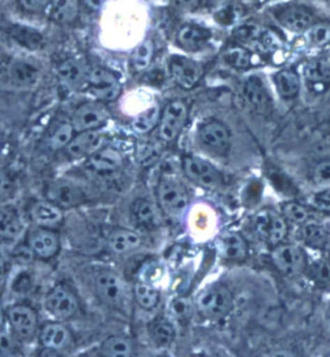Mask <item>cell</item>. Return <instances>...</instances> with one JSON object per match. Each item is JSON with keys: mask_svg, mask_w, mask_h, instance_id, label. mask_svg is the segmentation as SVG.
<instances>
[{"mask_svg": "<svg viewBox=\"0 0 330 357\" xmlns=\"http://www.w3.org/2000/svg\"><path fill=\"white\" fill-rule=\"evenodd\" d=\"M156 198L160 209L172 218H179L188 208V191L176 174L162 176L157 185Z\"/></svg>", "mask_w": 330, "mask_h": 357, "instance_id": "obj_1", "label": "cell"}, {"mask_svg": "<svg viewBox=\"0 0 330 357\" xmlns=\"http://www.w3.org/2000/svg\"><path fill=\"white\" fill-rule=\"evenodd\" d=\"M195 305L202 318L213 321H221L231 313L234 296L224 284H213L197 294Z\"/></svg>", "mask_w": 330, "mask_h": 357, "instance_id": "obj_2", "label": "cell"}, {"mask_svg": "<svg viewBox=\"0 0 330 357\" xmlns=\"http://www.w3.org/2000/svg\"><path fill=\"white\" fill-rule=\"evenodd\" d=\"M277 24L294 33H305L316 24V15L308 5L289 1L278 3L269 10Z\"/></svg>", "mask_w": 330, "mask_h": 357, "instance_id": "obj_3", "label": "cell"}, {"mask_svg": "<svg viewBox=\"0 0 330 357\" xmlns=\"http://www.w3.org/2000/svg\"><path fill=\"white\" fill-rule=\"evenodd\" d=\"M270 259L277 271L290 277L304 273L309 261L301 246L286 242L272 247Z\"/></svg>", "mask_w": 330, "mask_h": 357, "instance_id": "obj_4", "label": "cell"}, {"mask_svg": "<svg viewBox=\"0 0 330 357\" xmlns=\"http://www.w3.org/2000/svg\"><path fill=\"white\" fill-rule=\"evenodd\" d=\"M189 109L183 100H172L161 112L158 124V138L162 142H174L182 133L187 121Z\"/></svg>", "mask_w": 330, "mask_h": 357, "instance_id": "obj_5", "label": "cell"}, {"mask_svg": "<svg viewBox=\"0 0 330 357\" xmlns=\"http://www.w3.org/2000/svg\"><path fill=\"white\" fill-rule=\"evenodd\" d=\"M197 141L202 149L214 156H225L231 147L232 137L223 122L210 119L197 130Z\"/></svg>", "mask_w": 330, "mask_h": 357, "instance_id": "obj_6", "label": "cell"}, {"mask_svg": "<svg viewBox=\"0 0 330 357\" xmlns=\"http://www.w3.org/2000/svg\"><path fill=\"white\" fill-rule=\"evenodd\" d=\"M182 169L190 181L202 188L213 190L223 184V174L213 164L197 156H185Z\"/></svg>", "mask_w": 330, "mask_h": 357, "instance_id": "obj_7", "label": "cell"}, {"mask_svg": "<svg viewBox=\"0 0 330 357\" xmlns=\"http://www.w3.org/2000/svg\"><path fill=\"white\" fill-rule=\"evenodd\" d=\"M289 222L282 213L264 209L254 218V228L257 234L272 247L283 243L289 234Z\"/></svg>", "mask_w": 330, "mask_h": 357, "instance_id": "obj_8", "label": "cell"}, {"mask_svg": "<svg viewBox=\"0 0 330 357\" xmlns=\"http://www.w3.org/2000/svg\"><path fill=\"white\" fill-rule=\"evenodd\" d=\"M95 289L100 301L112 308L126 307L128 294L123 280L112 271H101L95 279Z\"/></svg>", "mask_w": 330, "mask_h": 357, "instance_id": "obj_9", "label": "cell"}, {"mask_svg": "<svg viewBox=\"0 0 330 357\" xmlns=\"http://www.w3.org/2000/svg\"><path fill=\"white\" fill-rule=\"evenodd\" d=\"M109 109L104 103L89 101L80 105L72 114L71 122L76 133L87 131H98L110 121Z\"/></svg>", "mask_w": 330, "mask_h": 357, "instance_id": "obj_10", "label": "cell"}, {"mask_svg": "<svg viewBox=\"0 0 330 357\" xmlns=\"http://www.w3.org/2000/svg\"><path fill=\"white\" fill-rule=\"evenodd\" d=\"M42 74L41 64L30 56H17L7 64V79L12 86L29 89L38 82Z\"/></svg>", "mask_w": 330, "mask_h": 357, "instance_id": "obj_11", "label": "cell"}, {"mask_svg": "<svg viewBox=\"0 0 330 357\" xmlns=\"http://www.w3.org/2000/svg\"><path fill=\"white\" fill-rule=\"evenodd\" d=\"M6 319L12 333L20 341H31L38 332L36 312L26 304H16L10 307L6 312Z\"/></svg>", "mask_w": 330, "mask_h": 357, "instance_id": "obj_12", "label": "cell"}, {"mask_svg": "<svg viewBox=\"0 0 330 357\" xmlns=\"http://www.w3.org/2000/svg\"><path fill=\"white\" fill-rule=\"evenodd\" d=\"M87 89L97 101L111 103L119 99L122 92V84L112 72L98 67L91 69Z\"/></svg>", "mask_w": 330, "mask_h": 357, "instance_id": "obj_13", "label": "cell"}, {"mask_svg": "<svg viewBox=\"0 0 330 357\" xmlns=\"http://www.w3.org/2000/svg\"><path fill=\"white\" fill-rule=\"evenodd\" d=\"M44 308L52 318L61 321L73 318L80 306L77 296L69 289L57 286L45 297Z\"/></svg>", "mask_w": 330, "mask_h": 357, "instance_id": "obj_14", "label": "cell"}, {"mask_svg": "<svg viewBox=\"0 0 330 357\" xmlns=\"http://www.w3.org/2000/svg\"><path fill=\"white\" fill-rule=\"evenodd\" d=\"M169 69L174 82L185 91L194 89L204 76V68L200 62L179 54L170 59Z\"/></svg>", "mask_w": 330, "mask_h": 357, "instance_id": "obj_15", "label": "cell"}, {"mask_svg": "<svg viewBox=\"0 0 330 357\" xmlns=\"http://www.w3.org/2000/svg\"><path fill=\"white\" fill-rule=\"evenodd\" d=\"M46 197L62 209L80 206L86 201V194L81 187L68 179L59 178L47 187Z\"/></svg>", "mask_w": 330, "mask_h": 357, "instance_id": "obj_16", "label": "cell"}, {"mask_svg": "<svg viewBox=\"0 0 330 357\" xmlns=\"http://www.w3.org/2000/svg\"><path fill=\"white\" fill-rule=\"evenodd\" d=\"M245 103L252 111L261 116H267L272 111L273 101L266 82L257 76H251L242 87Z\"/></svg>", "mask_w": 330, "mask_h": 357, "instance_id": "obj_17", "label": "cell"}, {"mask_svg": "<svg viewBox=\"0 0 330 357\" xmlns=\"http://www.w3.org/2000/svg\"><path fill=\"white\" fill-rule=\"evenodd\" d=\"M91 69L84 59L71 57L65 59L57 67V76L65 86L75 91L87 89Z\"/></svg>", "mask_w": 330, "mask_h": 357, "instance_id": "obj_18", "label": "cell"}, {"mask_svg": "<svg viewBox=\"0 0 330 357\" xmlns=\"http://www.w3.org/2000/svg\"><path fill=\"white\" fill-rule=\"evenodd\" d=\"M29 244L35 257L42 259H50L56 257L60 250L59 234L52 229L36 228L30 231L27 237Z\"/></svg>", "mask_w": 330, "mask_h": 357, "instance_id": "obj_19", "label": "cell"}, {"mask_svg": "<svg viewBox=\"0 0 330 357\" xmlns=\"http://www.w3.org/2000/svg\"><path fill=\"white\" fill-rule=\"evenodd\" d=\"M104 135L100 133L99 130L76 133L68 146L65 147V153L72 160L89 158L104 146Z\"/></svg>", "mask_w": 330, "mask_h": 357, "instance_id": "obj_20", "label": "cell"}, {"mask_svg": "<svg viewBox=\"0 0 330 357\" xmlns=\"http://www.w3.org/2000/svg\"><path fill=\"white\" fill-rule=\"evenodd\" d=\"M123 156L117 149L103 146L87 158V169L97 176H107L116 174L123 166Z\"/></svg>", "mask_w": 330, "mask_h": 357, "instance_id": "obj_21", "label": "cell"}, {"mask_svg": "<svg viewBox=\"0 0 330 357\" xmlns=\"http://www.w3.org/2000/svg\"><path fill=\"white\" fill-rule=\"evenodd\" d=\"M216 247L220 257L225 261L243 263L248 258V243L243 236L237 231L222 234L217 239Z\"/></svg>", "mask_w": 330, "mask_h": 357, "instance_id": "obj_22", "label": "cell"}, {"mask_svg": "<svg viewBox=\"0 0 330 357\" xmlns=\"http://www.w3.org/2000/svg\"><path fill=\"white\" fill-rule=\"evenodd\" d=\"M39 339L45 349L57 354L69 348L73 343L71 331L59 321L43 324L39 331Z\"/></svg>", "mask_w": 330, "mask_h": 357, "instance_id": "obj_23", "label": "cell"}, {"mask_svg": "<svg viewBox=\"0 0 330 357\" xmlns=\"http://www.w3.org/2000/svg\"><path fill=\"white\" fill-rule=\"evenodd\" d=\"M29 217L35 226L52 229L59 227L64 218L61 207L49 199L34 202L30 207Z\"/></svg>", "mask_w": 330, "mask_h": 357, "instance_id": "obj_24", "label": "cell"}, {"mask_svg": "<svg viewBox=\"0 0 330 357\" xmlns=\"http://www.w3.org/2000/svg\"><path fill=\"white\" fill-rule=\"evenodd\" d=\"M212 38V32L199 24H185L177 32V43L189 52H197L206 47Z\"/></svg>", "mask_w": 330, "mask_h": 357, "instance_id": "obj_25", "label": "cell"}, {"mask_svg": "<svg viewBox=\"0 0 330 357\" xmlns=\"http://www.w3.org/2000/svg\"><path fill=\"white\" fill-rule=\"evenodd\" d=\"M142 238L128 229H117L107 237V246L112 253L124 255L131 253L142 245Z\"/></svg>", "mask_w": 330, "mask_h": 357, "instance_id": "obj_26", "label": "cell"}, {"mask_svg": "<svg viewBox=\"0 0 330 357\" xmlns=\"http://www.w3.org/2000/svg\"><path fill=\"white\" fill-rule=\"evenodd\" d=\"M299 239L305 246L314 250H324L329 243L327 229L317 222L309 221L301 225L297 231Z\"/></svg>", "mask_w": 330, "mask_h": 357, "instance_id": "obj_27", "label": "cell"}, {"mask_svg": "<svg viewBox=\"0 0 330 357\" xmlns=\"http://www.w3.org/2000/svg\"><path fill=\"white\" fill-rule=\"evenodd\" d=\"M9 35L17 47L29 52L36 51L43 43V36L37 29L24 24H14L10 29Z\"/></svg>", "mask_w": 330, "mask_h": 357, "instance_id": "obj_28", "label": "cell"}, {"mask_svg": "<svg viewBox=\"0 0 330 357\" xmlns=\"http://www.w3.org/2000/svg\"><path fill=\"white\" fill-rule=\"evenodd\" d=\"M273 82L277 93L284 99L296 98L301 87L299 74L292 69L280 70L274 75Z\"/></svg>", "mask_w": 330, "mask_h": 357, "instance_id": "obj_29", "label": "cell"}, {"mask_svg": "<svg viewBox=\"0 0 330 357\" xmlns=\"http://www.w3.org/2000/svg\"><path fill=\"white\" fill-rule=\"evenodd\" d=\"M22 223L17 212L11 207H2L0 213V233L3 241H16L22 233Z\"/></svg>", "mask_w": 330, "mask_h": 357, "instance_id": "obj_30", "label": "cell"}, {"mask_svg": "<svg viewBox=\"0 0 330 357\" xmlns=\"http://www.w3.org/2000/svg\"><path fill=\"white\" fill-rule=\"evenodd\" d=\"M302 73L310 84L327 86L330 84V62L324 59H313L304 65Z\"/></svg>", "mask_w": 330, "mask_h": 357, "instance_id": "obj_31", "label": "cell"}, {"mask_svg": "<svg viewBox=\"0 0 330 357\" xmlns=\"http://www.w3.org/2000/svg\"><path fill=\"white\" fill-rule=\"evenodd\" d=\"M49 13L54 22L68 24L75 21L79 14V2L77 0H51Z\"/></svg>", "mask_w": 330, "mask_h": 357, "instance_id": "obj_32", "label": "cell"}, {"mask_svg": "<svg viewBox=\"0 0 330 357\" xmlns=\"http://www.w3.org/2000/svg\"><path fill=\"white\" fill-rule=\"evenodd\" d=\"M100 354L104 356H131L134 354L133 342L128 337H107L100 346Z\"/></svg>", "mask_w": 330, "mask_h": 357, "instance_id": "obj_33", "label": "cell"}, {"mask_svg": "<svg viewBox=\"0 0 330 357\" xmlns=\"http://www.w3.org/2000/svg\"><path fill=\"white\" fill-rule=\"evenodd\" d=\"M305 273L320 288L330 287V257L322 256L314 261H308Z\"/></svg>", "mask_w": 330, "mask_h": 357, "instance_id": "obj_34", "label": "cell"}, {"mask_svg": "<svg viewBox=\"0 0 330 357\" xmlns=\"http://www.w3.org/2000/svg\"><path fill=\"white\" fill-rule=\"evenodd\" d=\"M75 135H76V131H75L71 122H63V123L57 125L50 135L47 141V146L52 151L65 149V147L68 146L70 142L73 139Z\"/></svg>", "mask_w": 330, "mask_h": 357, "instance_id": "obj_35", "label": "cell"}, {"mask_svg": "<svg viewBox=\"0 0 330 357\" xmlns=\"http://www.w3.org/2000/svg\"><path fill=\"white\" fill-rule=\"evenodd\" d=\"M134 297L137 305L144 310H152L158 305L160 294L152 284L141 282L135 284Z\"/></svg>", "mask_w": 330, "mask_h": 357, "instance_id": "obj_36", "label": "cell"}, {"mask_svg": "<svg viewBox=\"0 0 330 357\" xmlns=\"http://www.w3.org/2000/svg\"><path fill=\"white\" fill-rule=\"evenodd\" d=\"M150 337L156 346L167 348L171 346L176 337V329L170 321L160 319L155 321L150 328Z\"/></svg>", "mask_w": 330, "mask_h": 357, "instance_id": "obj_37", "label": "cell"}, {"mask_svg": "<svg viewBox=\"0 0 330 357\" xmlns=\"http://www.w3.org/2000/svg\"><path fill=\"white\" fill-rule=\"evenodd\" d=\"M132 215L137 224L142 227H151L156 224V209L152 202L146 199H139L132 206Z\"/></svg>", "mask_w": 330, "mask_h": 357, "instance_id": "obj_38", "label": "cell"}, {"mask_svg": "<svg viewBox=\"0 0 330 357\" xmlns=\"http://www.w3.org/2000/svg\"><path fill=\"white\" fill-rule=\"evenodd\" d=\"M154 56V44L150 40L137 45L132 54V66L135 71L142 72L149 68Z\"/></svg>", "mask_w": 330, "mask_h": 357, "instance_id": "obj_39", "label": "cell"}, {"mask_svg": "<svg viewBox=\"0 0 330 357\" xmlns=\"http://www.w3.org/2000/svg\"><path fill=\"white\" fill-rule=\"evenodd\" d=\"M161 112L158 107L153 106L146 112H142L134 119L133 128L137 133L144 135L149 133L155 127L158 126Z\"/></svg>", "mask_w": 330, "mask_h": 357, "instance_id": "obj_40", "label": "cell"}, {"mask_svg": "<svg viewBox=\"0 0 330 357\" xmlns=\"http://www.w3.org/2000/svg\"><path fill=\"white\" fill-rule=\"evenodd\" d=\"M282 215L289 223L301 226L310 220L309 209L297 202H289L282 206Z\"/></svg>", "mask_w": 330, "mask_h": 357, "instance_id": "obj_41", "label": "cell"}, {"mask_svg": "<svg viewBox=\"0 0 330 357\" xmlns=\"http://www.w3.org/2000/svg\"><path fill=\"white\" fill-rule=\"evenodd\" d=\"M225 61L237 69L248 68L252 64V54L245 47H230L224 54Z\"/></svg>", "mask_w": 330, "mask_h": 357, "instance_id": "obj_42", "label": "cell"}, {"mask_svg": "<svg viewBox=\"0 0 330 357\" xmlns=\"http://www.w3.org/2000/svg\"><path fill=\"white\" fill-rule=\"evenodd\" d=\"M304 34L309 44L316 47L324 46L330 41V26L316 22Z\"/></svg>", "mask_w": 330, "mask_h": 357, "instance_id": "obj_43", "label": "cell"}, {"mask_svg": "<svg viewBox=\"0 0 330 357\" xmlns=\"http://www.w3.org/2000/svg\"><path fill=\"white\" fill-rule=\"evenodd\" d=\"M312 181L320 189L330 188V160H324L314 167Z\"/></svg>", "mask_w": 330, "mask_h": 357, "instance_id": "obj_44", "label": "cell"}, {"mask_svg": "<svg viewBox=\"0 0 330 357\" xmlns=\"http://www.w3.org/2000/svg\"><path fill=\"white\" fill-rule=\"evenodd\" d=\"M161 154V146L158 142H147L140 147L139 159L142 164L154 163Z\"/></svg>", "mask_w": 330, "mask_h": 357, "instance_id": "obj_45", "label": "cell"}, {"mask_svg": "<svg viewBox=\"0 0 330 357\" xmlns=\"http://www.w3.org/2000/svg\"><path fill=\"white\" fill-rule=\"evenodd\" d=\"M310 204L317 211L330 213V188L321 189L310 198Z\"/></svg>", "mask_w": 330, "mask_h": 357, "instance_id": "obj_46", "label": "cell"}, {"mask_svg": "<svg viewBox=\"0 0 330 357\" xmlns=\"http://www.w3.org/2000/svg\"><path fill=\"white\" fill-rule=\"evenodd\" d=\"M20 2L27 11L40 12L49 7L51 0H20Z\"/></svg>", "mask_w": 330, "mask_h": 357, "instance_id": "obj_47", "label": "cell"}, {"mask_svg": "<svg viewBox=\"0 0 330 357\" xmlns=\"http://www.w3.org/2000/svg\"><path fill=\"white\" fill-rule=\"evenodd\" d=\"M14 256L21 263L27 264L32 261L35 255L29 244L27 243L26 245L17 246L14 250Z\"/></svg>", "mask_w": 330, "mask_h": 357, "instance_id": "obj_48", "label": "cell"}, {"mask_svg": "<svg viewBox=\"0 0 330 357\" xmlns=\"http://www.w3.org/2000/svg\"><path fill=\"white\" fill-rule=\"evenodd\" d=\"M176 8L183 12L195 11L201 4V0H172Z\"/></svg>", "mask_w": 330, "mask_h": 357, "instance_id": "obj_49", "label": "cell"}, {"mask_svg": "<svg viewBox=\"0 0 330 357\" xmlns=\"http://www.w3.org/2000/svg\"><path fill=\"white\" fill-rule=\"evenodd\" d=\"M84 3L92 10H98L103 6L105 0H84Z\"/></svg>", "mask_w": 330, "mask_h": 357, "instance_id": "obj_50", "label": "cell"}, {"mask_svg": "<svg viewBox=\"0 0 330 357\" xmlns=\"http://www.w3.org/2000/svg\"><path fill=\"white\" fill-rule=\"evenodd\" d=\"M232 0H207V2L211 5H214V6H224L229 2H231Z\"/></svg>", "mask_w": 330, "mask_h": 357, "instance_id": "obj_51", "label": "cell"}, {"mask_svg": "<svg viewBox=\"0 0 330 357\" xmlns=\"http://www.w3.org/2000/svg\"><path fill=\"white\" fill-rule=\"evenodd\" d=\"M249 2H253V3H256V2H261L262 0H247Z\"/></svg>", "mask_w": 330, "mask_h": 357, "instance_id": "obj_52", "label": "cell"}, {"mask_svg": "<svg viewBox=\"0 0 330 357\" xmlns=\"http://www.w3.org/2000/svg\"><path fill=\"white\" fill-rule=\"evenodd\" d=\"M327 2H329V3H330V0H327Z\"/></svg>", "mask_w": 330, "mask_h": 357, "instance_id": "obj_53", "label": "cell"}]
</instances>
